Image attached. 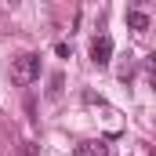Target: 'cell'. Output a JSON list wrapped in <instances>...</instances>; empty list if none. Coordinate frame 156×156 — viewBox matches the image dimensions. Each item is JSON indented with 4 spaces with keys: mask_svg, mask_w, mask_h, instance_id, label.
Instances as JSON below:
<instances>
[{
    "mask_svg": "<svg viewBox=\"0 0 156 156\" xmlns=\"http://www.w3.org/2000/svg\"><path fill=\"white\" fill-rule=\"evenodd\" d=\"M11 80H15L18 87L37 83L40 80V55H18V58L11 62Z\"/></svg>",
    "mask_w": 156,
    "mask_h": 156,
    "instance_id": "obj_1",
    "label": "cell"
},
{
    "mask_svg": "<svg viewBox=\"0 0 156 156\" xmlns=\"http://www.w3.org/2000/svg\"><path fill=\"white\" fill-rule=\"evenodd\" d=\"M91 62L98 66V69H105L109 62H113V37H94V44H91Z\"/></svg>",
    "mask_w": 156,
    "mask_h": 156,
    "instance_id": "obj_2",
    "label": "cell"
},
{
    "mask_svg": "<svg viewBox=\"0 0 156 156\" xmlns=\"http://www.w3.org/2000/svg\"><path fill=\"white\" fill-rule=\"evenodd\" d=\"M127 26H131L134 33H145V29H149V15H145V11H127Z\"/></svg>",
    "mask_w": 156,
    "mask_h": 156,
    "instance_id": "obj_3",
    "label": "cell"
},
{
    "mask_svg": "<svg viewBox=\"0 0 156 156\" xmlns=\"http://www.w3.org/2000/svg\"><path fill=\"white\" fill-rule=\"evenodd\" d=\"M80 149H83V156H109V145L105 142H83Z\"/></svg>",
    "mask_w": 156,
    "mask_h": 156,
    "instance_id": "obj_4",
    "label": "cell"
},
{
    "mask_svg": "<svg viewBox=\"0 0 156 156\" xmlns=\"http://www.w3.org/2000/svg\"><path fill=\"white\" fill-rule=\"evenodd\" d=\"M62 94V76H51V98H58Z\"/></svg>",
    "mask_w": 156,
    "mask_h": 156,
    "instance_id": "obj_5",
    "label": "cell"
},
{
    "mask_svg": "<svg viewBox=\"0 0 156 156\" xmlns=\"http://www.w3.org/2000/svg\"><path fill=\"white\" fill-rule=\"evenodd\" d=\"M55 51H58L62 58H69V55H73V47H69V44H55Z\"/></svg>",
    "mask_w": 156,
    "mask_h": 156,
    "instance_id": "obj_6",
    "label": "cell"
},
{
    "mask_svg": "<svg viewBox=\"0 0 156 156\" xmlns=\"http://www.w3.org/2000/svg\"><path fill=\"white\" fill-rule=\"evenodd\" d=\"M7 4H11V7H15V4H22V0H7Z\"/></svg>",
    "mask_w": 156,
    "mask_h": 156,
    "instance_id": "obj_7",
    "label": "cell"
}]
</instances>
